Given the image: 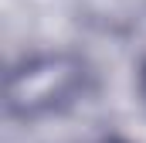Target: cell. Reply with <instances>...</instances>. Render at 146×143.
Here are the masks:
<instances>
[{
  "label": "cell",
  "mask_w": 146,
  "mask_h": 143,
  "mask_svg": "<svg viewBox=\"0 0 146 143\" xmlns=\"http://www.w3.org/2000/svg\"><path fill=\"white\" fill-rule=\"evenodd\" d=\"M85 82V68L68 55H41L24 61L7 75V112L10 116H41L72 102Z\"/></svg>",
  "instance_id": "6da1fadb"
}]
</instances>
